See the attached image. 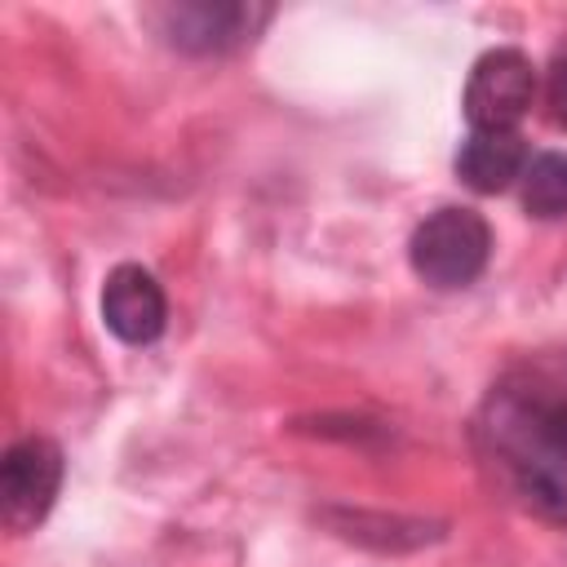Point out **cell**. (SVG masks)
<instances>
[{"mask_svg": "<svg viewBox=\"0 0 567 567\" xmlns=\"http://www.w3.org/2000/svg\"><path fill=\"white\" fill-rule=\"evenodd\" d=\"M536 102V66L523 49H487L465 80V120L474 133H514Z\"/></svg>", "mask_w": 567, "mask_h": 567, "instance_id": "5", "label": "cell"}, {"mask_svg": "<svg viewBox=\"0 0 567 567\" xmlns=\"http://www.w3.org/2000/svg\"><path fill=\"white\" fill-rule=\"evenodd\" d=\"M474 447L505 492L549 518L567 523V385L536 372H505L474 412Z\"/></svg>", "mask_w": 567, "mask_h": 567, "instance_id": "1", "label": "cell"}, {"mask_svg": "<svg viewBox=\"0 0 567 567\" xmlns=\"http://www.w3.org/2000/svg\"><path fill=\"white\" fill-rule=\"evenodd\" d=\"M527 159L532 155H527V142L518 137V128L514 133H474L470 128V137L456 151V177L478 195H496L523 177Z\"/></svg>", "mask_w": 567, "mask_h": 567, "instance_id": "7", "label": "cell"}, {"mask_svg": "<svg viewBox=\"0 0 567 567\" xmlns=\"http://www.w3.org/2000/svg\"><path fill=\"white\" fill-rule=\"evenodd\" d=\"M146 18L168 49L190 58H221L252 44L257 31L270 22V9L244 0H182V4H159Z\"/></svg>", "mask_w": 567, "mask_h": 567, "instance_id": "3", "label": "cell"}, {"mask_svg": "<svg viewBox=\"0 0 567 567\" xmlns=\"http://www.w3.org/2000/svg\"><path fill=\"white\" fill-rule=\"evenodd\" d=\"M102 323L124 346L159 341L168 328V297L159 279L137 261H120L102 284Z\"/></svg>", "mask_w": 567, "mask_h": 567, "instance_id": "6", "label": "cell"}, {"mask_svg": "<svg viewBox=\"0 0 567 567\" xmlns=\"http://www.w3.org/2000/svg\"><path fill=\"white\" fill-rule=\"evenodd\" d=\"M62 474H66V456L53 439L44 434H27L18 443L4 447V461H0V518L13 536H27L35 532L58 492H62Z\"/></svg>", "mask_w": 567, "mask_h": 567, "instance_id": "4", "label": "cell"}, {"mask_svg": "<svg viewBox=\"0 0 567 567\" xmlns=\"http://www.w3.org/2000/svg\"><path fill=\"white\" fill-rule=\"evenodd\" d=\"M545 115L554 128H567V49L545 66Z\"/></svg>", "mask_w": 567, "mask_h": 567, "instance_id": "9", "label": "cell"}, {"mask_svg": "<svg viewBox=\"0 0 567 567\" xmlns=\"http://www.w3.org/2000/svg\"><path fill=\"white\" fill-rule=\"evenodd\" d=\"M523 208L540 221L567 217V155L563 151H540L523 168Z\"/></svg>", "mask_w": 567, "mask_h": 567, "instance_id": "8", "label": "cell"}, {"mask_svg": "<svg viewBox=\"0 0 567 567\" xmlns=\"http://www.w3.org/2000/svg\"><path fill=\"white\" fill-rule=\"evenodd\" d=\"M492 257V226L478 208L465 204H443L425 213L408 239V261L421 284L439 292L470 288Z\"/></svg>", "mask_w": 567, "mask_h": 567, "instance_id": "2", "label": "cell"}]
</instances>
